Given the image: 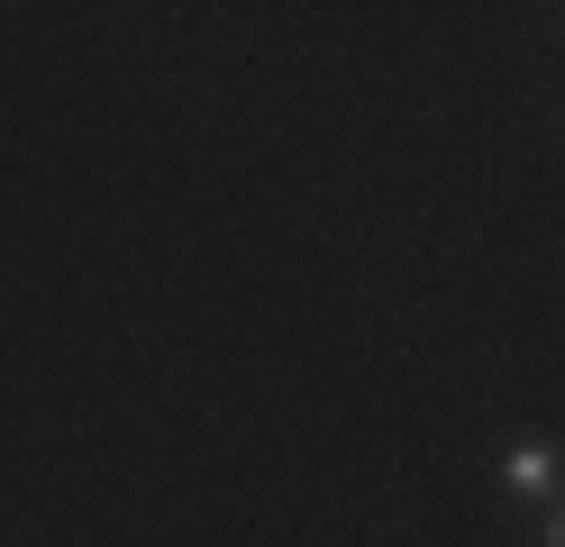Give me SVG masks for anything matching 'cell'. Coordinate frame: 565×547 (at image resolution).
Here are the masks:
<instances>
[{"label": "cell", "mask_w": 565, "mask_h": 547, "mask_svg": "<svg viewBox=\"0 0 565 547\" xmlns=\"http://www.w3.org/2000/svg\"><path fill=\"white\" fill-rule=\"evenodd\" d=\"M547 547H565V502H556V511H547Z\"/></svg>", "instance_id": "7a4b0ae2"}, {"label": "cell", "mask_w": 565, "mask_h": 547, "mask_svg": "<svg viewBox=\"0 0 565 547\" xmlns=\"http://www.w3.org/2000/svg\"><path fill=\"white\" fill-rule=\"evenodd\" d=\"M502 484L529 493V502L556 493V448H547V438H520V448H502Z\"/></svg>", "instance_id": "6da1fadb"}]
</instances>
